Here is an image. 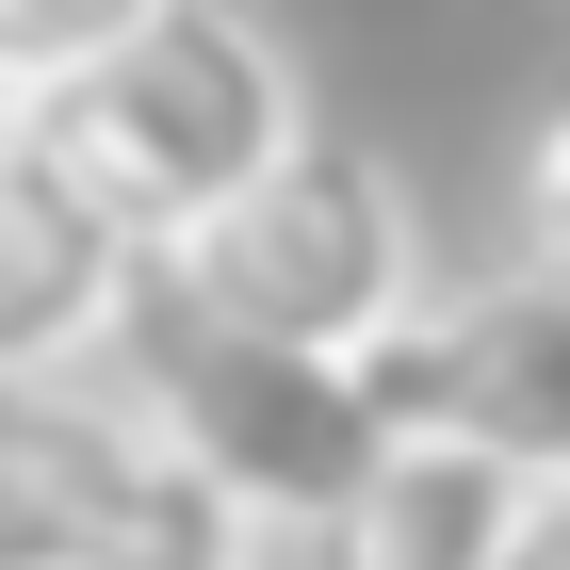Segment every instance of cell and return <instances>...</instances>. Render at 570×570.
<instances>
[{
    "label": "cell",
    "instance_id": "obj_1",
    "mask_svg": "<svg viewBox=\"0 0 570 570\" xmlns=\"http://www.w3.org/2000/svg\"><path fill=\"white\" fill-rule=\"evenodd\" d=\"M17 131L82 179L147 262H179V245H213V228L309 147V98H294V49H277L245 0H179L164 33H131L66 98H17Z\"/></svg>",
    "mask_w": 570,
    "mask_h": 570
},
{
    "label": "cell",
    "instance_id": "obj_2",
    "mask_svg": "<svg viewBox=\"0 0 570 570\" xmlns=\"http://www.w3.org/2000/svg\"><path fill=\"white\" fill-rule=\"evenodd\" d=\"M115 375H131V392L196 440V473H213L262 538H326L358 489L392 473V440H407L392 407H375V358L245 343V326H213L179 277H147V326H131V358H115Z\"/></svg>",
    "mask_w": 570,
    "mask_h": 570
},
{
    "label": "cell",
    "instance_id": "obj_3",
    "mask_svg": "<svg viewBox=\"0 0 570 570\" xmlns=\"http://www.w3.org/2000/svg\"><path fill=\"white\" fill-rule=\"evenodd\" d=\"M277 538L196 473V440L131 375L0 407V570H262Z\"/></svg>",
    "mask_w": 570,
    "mask_h": 570
},
{
    "label": "cell",
    "instance_id": "obj_4",
    "mask_svg": "<svg viewBox=\"0 0 570 570\" xmlns=\"http://www.w3.org/2000/svg\"><path fill=\"white\" fill-rule=\"evenodd\" d=\"M164 277L213 309V326L294 343V358H392L440 309L424 294V228H407V179L375 164V147H343V131H309L294 164H277L213 245H179Z\"/></svg>",
    "mask_w": 570,
    "mask_h": 570
},
{
    "label": "cell",
    "instance_id": "obj_5",
    "mask_svg": "<svg viewBox=\"0 0 570 570\" xmlns=\"http://www.w3.org/2000/svg\"><path fill=\"white\" fill-rule=\"evenodd\" d=\"M375 407L522 456V473L570 505V228H522L489 277H456V294L375 358Z\"/></svg>",
    "mask_w": 570,
    "mask_h": 570
},
{
    "label": "cell",
    "instance_id": "obj_6",
    "mask_svg": "<svg viewBox=\"0 0 570 570\" xmlns=\"http://www.w3.org/2000/svg\"><path fill=\"white\" fill-rule=\"evenodd\" d=\"M147 245L98 213L33 131H0V392H66L98 358H131L147 326Z\"/></svg>",
    "mask_w": 570,
    "mask_h": 570
},
{
    "label": "cell",
    "instance_id": "obj_7",
    "mask_svg": "<svg viewBox=\"0 0 570 570\" xmlns=\"http://www.w3.org/2000/svg\"><path fill=\"white\" fill-rule=\"evenodd\" d=\"M538 538H554V489H538L522 456H489V440H456V424H407L392 473L309 538V570H522Z\"/></svg>",
    "mask_w": 570,
    "mask_h": 570
},
{
    "label": "cell",
    "instance_id": "obj_8",
    "mask_svg": "<svg viewBox=\"0 0 570 570\" xmlns=\"http://www.w3.org/2000/svg\"><path fill=\"white\" fill-rule=\"evenodd\" d=\"M179 0H0V82L17 98H66L82 66H115L131 33H164Z\"/></svg>",
    "mask_w": 570,
    "mask_h": 570
},
{
    "label": "cell",
    "instance_id": "obj_9",
    "mask_svg": "<svg viewBox=\"0 0 570 570\" xmlns=\"http://www.w3.org/2000/svg\"><path fill=\"white\" fill-rule=\"evenodd\" d=\"M522 228H570V115L538 131V213H522Z\"/></svg>",
    "mask_w": 570,
    "mask_h": 570
},
{
    "label": "cell",
    "instance_id": "obj_10",
    "mask_svg": "<svg viewBox=\"0 0 570 570\" xmlns=\"http://www.w3.org/2000/svg\"><path fill=\"white\" fill-rule=\"evenodd\" d=\"M554 570H570V505H554Z\"/></svg>",
    "mask_w": 570,
    "mask_h": 570
},
{
    "label": "cell",
    "instance_id": "obj_11",
    "mask_svg": "<svg viewBox=\"0 0 570 570\" xmlns=\"http://www.w3.org/2000/svg\"><path fill=\"white\" fill-rule=\"evenodd\" d=\"M522 570H554V538H538V554H522Z\"/></svg>",
    "mask_w": 570,
    "mask_h": 570
}]
</instances>
